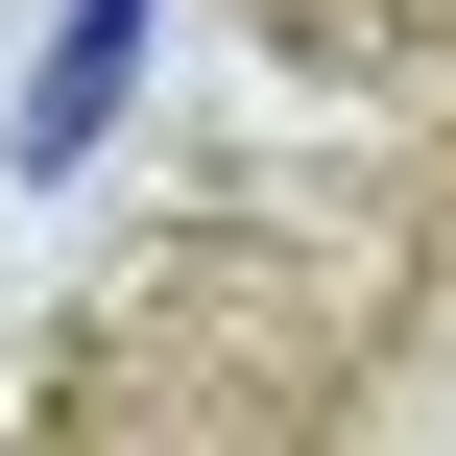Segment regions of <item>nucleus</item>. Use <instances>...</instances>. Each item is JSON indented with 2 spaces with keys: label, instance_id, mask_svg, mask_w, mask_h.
Segmentation results:
<instances>
[{
  "label": "nucleus",
  "instance_id": "nucleus-1",
  "mask_svg": "<svg viewBox=\"0 0 456 456\" xmlns=\"http://www.w3.org/2000/svg\"><path fill=\"white\" fill-rule=\"evenodd\" d=\"M144 24H168V0H72V24H48V72H24V168H96V144H120Z\"/></svg>",
  "mask_w": 456,
  "mask_h": 456
}]
</instances>
